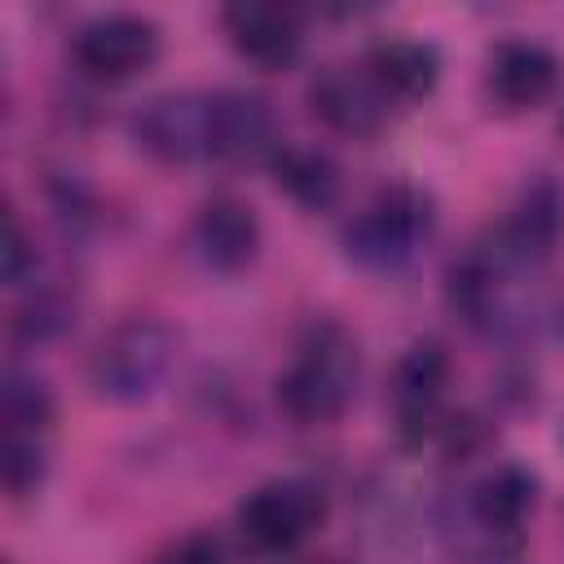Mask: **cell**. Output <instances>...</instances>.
<instances>
[{
  "label": "cell",
  "instance_id": "30bf717a",
  "mask_svg": "<svg viewBox=\"0 0 564 564\" xmlns=\"http://www.w3.org/2000/svg\"><path fill=\"white\" fill-rule=\"evenodd\" d=\"M282 150V132L273 106L247 88H216L212 93V159L216 163H269Z\"/></svg>",
  "mask_w": 564,
  "mask_h": 564
},
{
  "label": "cell",
  "instance_id": "4fadbf2b",
  "mask_svg": "<svg viewBox=\"0 0 564 564\" xmlns=\"http://www.w3.org/2000/svg\"><path fill=\"white\" fill-rule=\"evenodd\" d=\"M220 26L229 44L264 70H286L304 48V18L291 4H264V0H238L220 9Z\"/></svg>",
  "mask_w": 564,
  "mask_h": 564
},
{
  "label": "cell",
  "instance_id": "8992f818",
  "mask_svg": "<svg viewBox=\"0 0 564 564\" xmlns=\"http://www.w3.org/2000/svg\"><path fill=\"white\" fill-rule=\"evenodd\" d=\"M159 48H163L159 22L145 13H128V9L97 13V18L79 22L70 35V62L88 79H101V84L141 75L145 66H154Z\"/></svg>",
  "mask_w": 564,
  "mask_h": 564
},
{
  "label": "cell",
  "instance_id": "2e32d148",
  "mask_svg": "<svg viewBox=\"0 0 564 564\" xmlns=\"http://www.w3.org/2000/svg\"><path fill=\"white\" fill-rule=\"evenodd\" d=\"M273 185L304 212H326L339 198V163L317 150V145H300V141H282V150L269 159Z\"/></svg>",
  "mask_w": 564,
  "mask_h": 564
},
{
  "label": "cell",
  "instance_id": "d6986e66",
  "mask_svg": "<svg viewBox=\"0 0 564 564\" xmlns=\"http://www.w3.org/2000/svg\"><path fill=\"white\" fill-rule=\"evenodd\" d=\"M70 313H75V304L66 300L62 286H35L31 300L22 304V313L13 317V335L26 344H48L70 326Z\"/></svg>",
  "mask_w": 564,
  "mask_h": 564
},
{
  "label": "cell",
  "instance_id": "9c48e42d",
  "mask_svg": "<svg viewBox=\"0 0 564 564\" xmlns=\"http://www.w3.org/2000/svg\"><path fill=\"white\" fill-rule=\"evenodd\" d=\"M449 375H454L449 348L432 335L414 339L397 357V366H392V419H397L401 441H423L427 432H436Z\"/></svg>",
  "mask_w": 564,
  "mask_h": 564
},
{
  "label": "cell",
  "instance_id": "9a60e30c",
  "mask_svg": "<svg viewBox=\"0 0 564 564\" xmlns=\"http://www.w3.org/2000/svg\"><path fill=\"white\" fill-rule=\"evenodd\" d=\"M366 70L379 79V88L397 101H423L432 97L436 79H441V53L436 44L419 40V35H383L370 53H366Z\"/></svg>",
  "mask_w": 564,
  "mask_h": 564
},
{
  "label": "cell",
  "instance_id": "ffe728a7",
  "mask_svg": "<svg viewBox=\"0 0 564 564\" xmlns=\"http://www.w3.org/2000/svg\"><path fill=\"white\" fill-rule=\"evenodd\" d=\"M31 273H35V247H31L18 212L9 207L4 212V282L9 286H22Z\"/></svg>",
  "mask_w": 564,
  "mask_h": 564
},
{
  "label": "cell",
  "instance_id": "7402d4cb",
  "mask_svg": "<svg viewBox=\"0 0 564 564\" xmlns=\"http://www.w3.org/2000/svg\"><path fill=\"white\" fill-rule=\"evenodd\" d=\"M560 441H564V432H560Z\"/></svg>",
  "mask_w": 564,
  "mask_h": 564
},
{
  "label": "cell",
  "instance_id": "5b68a950",
  "mask_svg": "<svg viewBox=\"0 0 564 564\" xmlns=\"http://www.w3.org/2000/svg\"><path fill=\"white\" fill-rule=\"evenodd\" d=\"M322 520H326V494L300 476H278L256 485L234 511V529L242 546L256 555L300 551L322 529Z\"/></svg>",
  "mask_w": 564,
  "mask_h": 564
},
{
  "label": "cell",
  "instance_id": "44dd1931",
  "mask_svg": "<svg viewBox=\"0 0 564 564\" xmlns=\"http://www.w3.org/2000/svg\"><path fill=\"white\" fill-rule=\"evenodd\" d=\"M317 564H335V560H317Z\"/></svg>",
  "mask_w": 564,
  "mask_h": 564
},
{
  "label": "cell",
  "instance_id": "52a82bcc",
  "mask_svg": "<svg viewBox=\"0 0 564 564\" xmlns=\"http://www.w3.org/2000/svg\"><path fill=\"white\" fill-rule=\"evenodd\" d=\"M132 141L167 167L212 159V93H154L132 110Z\"/></svg>",
  "mask_w": 564,
  "mask_h": 564
},
{
  "label": "cell",
  "instance_id": "7c38bea8",
  "mask_svg": "<svg viewBox=\"0 0 564 564\" xmlns=\"http://www.w3.org/2000/svg\"><path fill=\"white\" fill-rule=\"evenodd\" d=\"M189 247L212 273H242L260 251V216L238 194H212L189 220Z\"/></svg>",
  "mask_w": 564,
  "mask_h": 564
},
{
  "label": "cell",
  "instance_id": "e0dca14e",
  "mask_svg": "<svg viewBox=\"0 0 564 564\" xmlns=\"http://www.w3.org/2000/svg\"><path fill=\"white\" fill-rule=\"evenodd\" d=\"M53 419H57V401H53L48 383L35 370L9 366L4 370V388H0V423H4V432L48 436Z\"/></svg>",
  "mask_w": 564,
  "mask_h": 564
},
{
  "label": "cell",
  "instance_id": "7a4b0ae2",
  "mask_svg": "<svg viewBox=\"0 0 564 564\" xmlns=\"http://www.w3.org/2000/svg\"><path fill=\"white\" fill-rule=\"evenodd\" d=\"M432 225H436L432 194L410 181H392L375 189L344 225V256L361 269L392 273L427 242Z\"/></svg>",
  "mask_w": 564,
  "mask_h": 564
},
{
  "label": "cell",
  "instance_id": "6da1fadb",
  "mask_svg": "<svg viewBox=\"0 0 564 564\" xmlns=\"http://www.w3.org/2000/svg\"><path fill=\"white\" fill-rule=\"evenodd\" d=\"M357 383H361L357 339L335 317H313L300 330L291 361L282 366L273 388H278L282 414L313 427V423H335L352 405Z\"/></svg>",
  "mask_w": 564,
  "mask_h": 564
},
{
  "label": "cell",
  "instance_id": "8fae6325",
  "mask_svg": "<svg viewBox=\"0 0 564 564\" xmlns=\"http://www.w3.org/2000/svg\"><path fill=\"white\" fill-rule=\"evenodd\" d=\"M494 242L502 247V256L520 269V273H533L538 264L551 260L560 234H564V189L551 181V176H533L516 207L507 212L502 225L489 229Z\"/></svg>",
  "mask_w": 564,
  "mask_h": 564
},
{
  "label": "cell",
  "instance_id": "603a6c76",
  "mask_svg": "<svg viewBox=\"0 0 564 564\" xmlns=\"http://www.w3.org/2000/svg\"><path fill=\"white\" fill-rule=\"evenodd\" d=\"M560 128H564V123H560Z\"/></svg>",
  "mask_w": 564,
  "mask_h": 564
},
{
  "label": "cell",
  "instance_id": "5bb4252c",
  "mask_svg": "<svg viewBox=\"0 0 564 564\" xmlns=\"http://www.w3.org/2000/svg\"><path fill=\"white\" fill-rule=\"evenodd\" d=\"M485 88L511 115L538 110L560 88V57L538 40H498L485 62Z\"/></svg>",
  "mask_w": 564,
  "mask_h": 564
},
{
  "label": "cell",
  "instance_id": "3957f363",
  "mask_svg": "<svg viewBox=\"0 0 564 564\" xmlns=\"http://www.w3.org/2000/svg\"><path fill=\"white\" fill-rule=\"evenodd\" d=\"M176 357V339L154 317H123L115 322L93 357H88V388L110 405H141L150 401Z\"/></svg>",
  "mask_w": 564,
  "mask_h": 564
},
{
  "label": "cell",
  "instance_id": "277c9868",
  "mask_svg": "<svg viewBox=\"0 0 564 564\" xmlns=\"http://www.w3.org/2000/svg\"><path fill=\"white\" fill-rule=\"evenodd\" d=\"M538 507V476L520 463H502L489 476H480L458 511L463 546L480 560H516L524 520Z\"/></svg>",
  "mask_w": 564,
  "mask_h": 564
},
{
  "label": "cell",
  "instance_id": "ac0fdd59",
  "mask_svg": "<svg viewBox=\"0 0 564 564\" xmlns=\"http://www.w3.org/2000/svg\"><path fill=\"white\" fill-rule=\"evenodd\" d=\"M48 467V436H31V432H4V449H0V471H4V489L9 498H26L40 489Z\"/></svg>",
  "mask_w": 564,
  "mask_h": 564
},
{
  "label": "cell",
  "instance_id": "ba28073f",
  "mask_svg": "<svg viewBox=\"0 0 564 564\" xmlns=\"http://www.w3.org/2000/svg\"><path fill=\"white\" fill-rule=\"evenodd\" d=\"M308 106L313 115L348 137V141H370L388 128V115H392V97L379 88V79L352 62H326L313 79H308Z\"/></svg>",
  "mask_w": 564,
  "mask_h": 564
}]
</instances>
